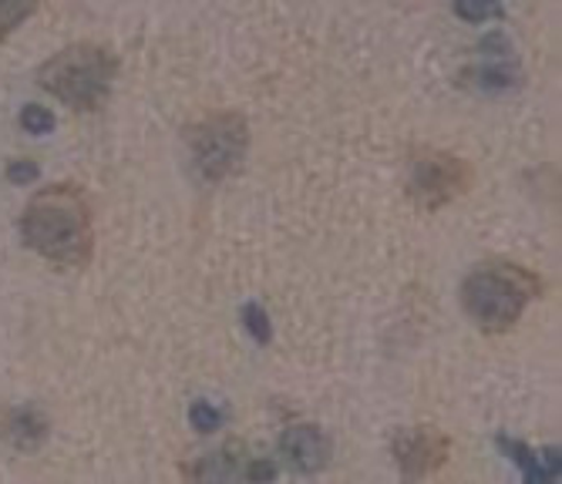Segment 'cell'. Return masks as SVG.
I'll list each match as a JSON object with an SVG mask.
<instances>
[{
    "instance_id": "6da1fadb",
    "label": "cell",
    "mask_w": 562,
    "mask_h": 484,
    "mask_svg": "<svg viewBox=\"0 0 562 484\" xmlns=\"http://www.w3.org/2000/svg\"><path fill=\"white\" fill-rule=\"evenodd\" d=\"M21 239L31 252L61 269H85L94 256V212L75 182L37 189L21 212Z\"/></svg>"
},
{
    "instance_id": "7a4b0ae2",
    "label": "cell",
    "mask_w": 562,
    "mask_h": 484,
    "mask_svg": "<svg viewBox=\"0 0 562 484\" xmlns=\"http://www.w3.org/2000/svg\"><path fill=\"white\" fill-rule=\"evenodd\" d=\"M539 296H542L539 273L508 259L479 262L462 280V309L488 337L513 330Z\"/></svg>"
},
{
    "instance_id": "3957f363",
    "label": "cell",
    "mask_w": 562,
    "mask_h": 484,
    "mask_svg": "<svg viewBox=\"0 0 562 484\" xmlns=\"http://www.w3.org/2000/svg\"><path fill=\"white\" fill-rule=\"evenodd\" d=\"M115 78H119L115 50L94 41H78L71 47H61L37 68V85L47 94H55L61 104L75 108V112H98L109 101Z\"/></svg>"
},
{
    "instance_id": "277c9868",
    "label": "cell",
    "mask_w": 562,
    "mask_h": 484,
    "mask_svg": "<svg viewBox=\"0 0 562 484\" xmlns=\"http://www.w3.org/2000/svg\"><path fill=\"white\" fill-rule=\"evenodd\" d=\"M189 169L202 185L236 176L249 151V125L239 112H213L182 132Z\"/></svg>"
},
{
    "instance_id": "5b68a950",
    "label": "cell",
    "mask_w": 562,
    "mask_h": 484,
    "mask_svg": "<svg viewBox=\"0 0 562 484\" xmlns=\"http://www.w3.org/2000/svg\"><path fill=\"white\" fill-rule=\"evenodd\" d=\"M472 182H475L472 161H465L454 151L418 145V148H412V155H407L404 192L412 199V205L422 212H438V209L451 205L454 199H462L472 189Z\"/></svg>"
},
{
    "instance_id": "8992f818",
    "label": "cell",
    "mask_w": 562,
    "mask_h": 484,
    "mask_svg": "<svg viewBox=\"0 0 562 484\" xmlns=\"http://www.w3.org/2000/svg\"><path fill=\"white\" fill-rule=\"evenodd\" d=\"M391 454H394V464L401 468V474L407 481L428 477L441 464H448V458H451V438L445 435V430L431 427V424L401 427L397 435H394V441H391Z\"/></svg>"
},
{
    "instance_id": "52a82bcc",
    "label": "cell",
    "mask_w": 562,
    "mask_h": 484,
    "mask_svg": "<svg viewBox=\"0 0 562 484\" xmlns=\"http://www.w3.org/2000/svg\"><path fill=\"white\" fill-rule=\"evenodd\" d=\"M280 454L293 471L314 474L330 464L334 444L327 438V430L317 424H290L280 435Z\"/></svg>"
},
{
    "instance_id": "ba28073f",
    "label": "cell",
    "mask_w": 562,
    "mask_h": 484,
    "mask_svg": "<svg viewBox=\"0 0 562 484\" xmlns=\"http://www.w3.org/2000/svg\"><path fill=\"white\" fill-rule=\"evenodd\" d=\"M47 414L34 404H21L11 407L4 417H0V438H4L14 451H37L47 441Z\"/></svg>"
},
{
    "instance_id": "9c48e42d",
    "label": "cell",
    "mask_w": 562,
    "mask_h": 484,
    "mask_svg": "<svg viewBox=\"0 0 562 484\" xmlns=\"http://www.w3.org/2000/svg\"><path fill=\"white\" fill-rule=\"evenodd\" d=\"M249 461L243 454V448H223L210 458H199V468H186L189 477H199V481H229V477H246L249 474Z\"/></svg>"
},
{
    "instance_id": "30bf717a",
    "label": "cell",
    "mask_w": 562,
    "mask_h": 484,
    "mask_svg": "<svg viewBox=\"0 0 562 484\" xmlns=\"http://www.w3.org/2000/svg\"><path fill=\"white\" fill-rule=\"evenodd\" d=\"M41 8V0H0V44H4L18 27H24Z\"/></svg>"
},
{
    "instance_id": "8fae6325",
    "label": "cell",
    "mask_w": 562,
    "mask_h": 484,
    "mask_svg": "<svg viewBox=\"0 0 562 484\" xmlns=\"http://www.w3.org/2000/svg\"><path fill=\"white\" fill-rule=\"evenodd\" d=\"M454 14L465 24H485V21H498L505 11L502 0H454Z\"/></svg>"
},
{
    "instance_id": "7c38bea8",
    "label": "cell",
    "mask_w": 562,
    "mask_h": 484,
    "mask_svg": "<svg viewBox=\"0 0 562 484\" xmlns=\"http://www.w3.org/2000/svg\"><path fill=\"white\" fill-rule=\"evenodd\" d=\"M21 125H24L27 135H47L50 128H55V115H50L47 108H41V104H27L21 112Z\"/></svg>"
},
{
    "instance_id": "4fadbf2b",
    "label": "cell",
    "mask_w": 562,
    "mask_h": 484,
    "mask_svg": "<svg viewBox=\"0 0 562 484\" xmlns=\"http://www.w3.org/2000/svg\"><path fill=\"white\" fill-rule=\"evenodd\" d=\"M220 424H223V414H220L213 404H206V401L192 404V427H195V430H202V435H210V430H216Z\"/></svg>"
},
{
    "instance_id": "5bb4252c",
    "label": "cell",
    "mask_w": 562,
    "mask_h": 484,
    "mask_svg": "<svg viewBox=\"0 0 562 484\" xmlns=\"http://www.w3.org/2000/svg\"><path fill=\"white\" fill-rule=\"evenodd\" d=\"M8 179H11V182H18V185H24V182L37 179V166H34V161H27V158L11 161V166H8Z\"/></svg>"
},
{
    "instance_id": "9a60e30c",
    "label": "cell",
    "mask_w": 562,
    "mask_h": 484,
    "mask_svg": "<svg viewBox=\"0 0 562 484\" xmlns=\"http://www.w3.org/2000/svg\"><path fill=\"white\" fill-rule=\"evenodd\" d=\"M246 316H249V330L257 334L260 340H270V327H267V313L260 306H246Z\"/></svg>"
}]
</instances>
